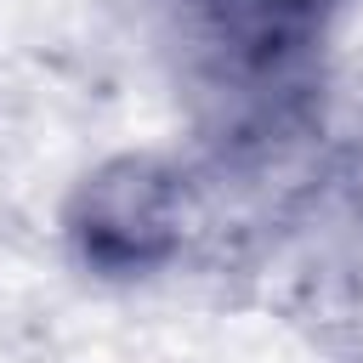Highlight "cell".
Returning a JSON list of instances; mask_svg holds the SVG:
<instances>
[{"label": "cell", "mask_w": 363, "mask_h": 363, "mask_svg": "<svg viewBox=\"0 0 363 363\" xmlns=\"http://www.w3.org/2000/svg\"><path fill=\"white\" fill-rule=\"evenodd\" d=\"M182 221H187L182 176L153 153L102 159L91 176H79L62 210L74 255L102 278L159 272L182 250Z\"/></svg>", "instance_id": "obj_1"}, {"label": "cell", "mask_w": 363, "mask_h": 363, "mask_svg": "<svg viewBox=\"0 0 363 363\" xmlns=\"http://www.w3.org/2000/svg\"><path fill=\"white\" fill-rule=\"evenodd\" d=\"M340 0H204V17L221 45H233L250 62H278L284 51L306 45L318 23Z\"/></svg>", "instance_id": "obj_2"}]
</instances>
